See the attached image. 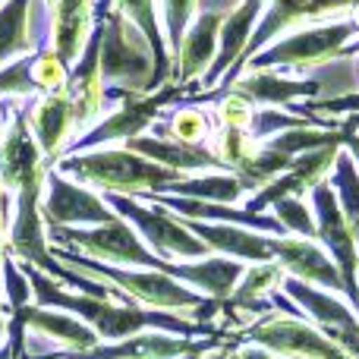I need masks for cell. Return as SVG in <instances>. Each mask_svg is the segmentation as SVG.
I'll return each mask as SVG.
<instances>
[{"label": "cell", "mask_w": 359, "mask_h": 359, "mask_svg": "<svg viewBox=\"0 0 359 359\" xmlns=\"http://www.w3.org/2000/svg\"><path fill=\"white\" fill-rule=\"evenodd\" d=\"M50 170L101 192V196H168L177 183H183L186 174H177L170 168L149 161V158L130 151L126 145H107V149L76 151L63 155Z\"/></svg>", "instance_id": "6da1fadb"}, {"label": "cell", "mask_w": 359, "mask_h": 359, "mask_svg": "<svg viewBox=\"0 0 359 359\" xmlns=\"http://www.w3.org/2000/svg\"><path fill=\"white\" fill-rule=\"evenodd\" d=\"M95 13L101 19V79L107 98L120 104L130 95L158 92V60L142 29L114 10L111 0H98Z\"/></svg>", "instance_id": "7a4b0ae2"}, {"label": "cell", "mask_w": 359, "mask_h": 359, "mask_svg": "<svg viewBox=\"0 0 359 359\" xmlns=\"http://www.w3.org/2000/svg\"><path fill=\"white\" fill-rule=\"evenodd\" d=\"M359 54V29L353 19H331V22H312L280 35L274 44L252 57L246 69H274L284 76H303L312 69H325L341 57ZM233 86V82H230Z\"/></svg>", "instance_id": "3957f363"}, {"label": "cell", "mask_w": 359, "mask_h": 359, "mask_svg": "<svg viewBox=\"0 0 359 359\" xmlns=\"http://www.w3.org/2000/svg\"><path fill=\"white\" fill-rule=\"evenodd\" d=\"M48 240L50 246L101 262V265L155 268V271L168 268V262L158 259L123 217H114L111 224H98V227H48Z\"/></svg>", "instance_id": "277c9868"}, {"label": "cell", "mask_w": 359, "mask_h": 359, "mask_svg": "<svg viewBox=\"0 0 359 359\" xmlns=\"http://www.w3.org/2000/svg\"><path fill=\"white\" fill-rule=\"evenodd\" d=\"M104 202L114 208V215L123 217L142 243L161 262H198L215 255L183 221L158 202H142L130 196H104Z\"/></svg>", "instance_id": "5b68a950"}, {"label": "cell", "mask_w": 359, "mask_h": 359, "mask_svg": "<svg viewBox=\"0 0 359 359\" xmlns=\"http://www.w3.org/2000/svg\"><path fill=\"white\" fill-rule=\"evenodd\" d=\"M186 95L189 92H186L183 86H177V82H168V86H161L158 92H149V95H130V98H123L117 107H111L88 133H82V136L69 145L67 155L107 149V145H126L136 136H145V133L161 120V114L168 111L174 101L186 98Z\"/></svg>", "instance_id": "8992f818"}, {"label": "cell", "mask_w": 359, "mask_h": 359, "mask_svg": "<svg viewBox=\"0 0 359 359\" xmlns=\"http://www.w3.org/2000/svg\"><path fill=\"white\" fill-rule=\"evenodd\" d=\"M233 344H255V347L268 350L274 359H350L306 318V312L287 316V312L271 309L252 318L236 334Z\"/></svg>", "instance_id": "52a82bcc"}, {"label": "cell", "mask_w": 359, "mask_h": 359, "mask_svg": "<svg viewBox=\"0 0 359 359\" xmlns=\"http://www.w3.org/2000/svg\"><path fill=\"white\" fill-rule=\"evenodd\" d=\"M359 0H265V13H262L259 25H255L252 38L246 44V54L240 57L233 69L221 79L217 92H227L230 82L243 73L249 60L259 50H265L268 44H274L280 35L299 29V25H312V22H331V19H350V10Z\"/></svg>", "instance_id": "ba28073f"}, {"label": "cell", "mask_w": 359, "mask_h": 359, "mask_svg": "<svg viewBox=\"0 0 359 359\" xmlns=\"http://www.w3.org/2000/svg\"><path fill=\"white\" fill-rule=\"evenodd\" d=\"M41 196H44V180L29 183L10 196V221H6V255L25 268L54 274L57 259L50 255L48 240V224L41 215Z\"/></svg>", "instance_id": "9c48e42d"}, {"label": "cell", "mask_w": 359, "mask_h": 359, "mask_svg": "<svg viewBox=\"0 0 359 359\" xmlns=\"http://www.w3.org/2000/svg\"><path fill=\"white\" fill-rule=\"evenodd\" d=\"M240 0H198V16L186 29L180 50L174 54V76L170 82L183 86L189 92L192 86L202 88L205 73L211 69L217 57V38H221V25Z\"/></svg>", "instance_id": "30bf717a"}, {"label": "cell", "mask_w": 359, "mask_h": 359, "mask_svg": "<svg viewBox=\"0 0 359 359\" xmlns=\"http://www.w3.org/2000/svg\"><path fill=\"white\" fill-rule=\"evenodd\" d=\"M306 198H309V208L316 215V243L331 255V262L341 271L347 303L356 306L359 303V249L353 243L347 221H344V211L337 205L334 189H331V183H322Z\"/></svg>", "instance_id": "8fae6325"}, {"label": "cell", "mask_w": 359, "mask_h": 359, "mask_svg": "<svg viewBox=\"0 0 359 359\" xmlns=\"http://www.w3.org/2000/svg\"><path fill=\"white\" fill-rule=\"evenodd\" d=\"M280 293H287L334 347H341L350 359H359V312L347 299L331 290H322V287H309L303 280H293V278H284Z\"/></svg>", "instance_id": "7c38bea8"}, {"label": "cell", "mask_w": 359, "mask_h": 359, "mask_svg": "<svg viewBox=\"0 0 359 359\" xmlns=\"http://www.w3.org/2000/svg\"><path fill=\"white\" fill-rule=\"evenodd\" d=\"M41 215L48 227H98V224H111L117 217L101 192L57 174V170H48L44 177Z\"/></svg>", "instance_id": "4fadbf2b"}, {"label": "cell", "mask_w": 359, "mask_h": 359, "mask_svg": "<svg viewBox=\"0 0 359 359\" xmlns=\"http://www.w3.org/2000/svg\"><path fill=\"white\" fill-rule=\"evenodd\" d=\"M98 16V13H95ZM69 107H73V120H76V139L82 133H88L101 117L107 114V104H114L107 98L104 79H101V19H95V32L88 38L86 50H82L79 63L69 69V79L63 86Z\"/></svg>", "instance_id": "5bb4252c"}, {"label": "cell", "mask_w": 359, "mask_h": 359, "mask_svg": "<svg viewBox=\"0 0 359 359\" xmlns=\"http://www.w3.org/2000/svg\"><path fill=\"white\" fill-rule=\"evenodd\" d=\"M341 149H344V145L334 142V145H322V149H312V151H306V155H299L280 177H274L271 183L262 186L259 192H252V196L246 198V205H243V208L255 211V215H265V211H271V205L280 202V198H303V196H309L316 186L328 183V177H331V170H334V161H337V155H341Z\"/></svg>", "instance_id": "9a60e30c"}, {"label": "cell", "mask_w": 359, "mask_h": 359, "mask_svg": "<svg viewBox=\"0 0 359 359\" xmlns=\"http://www.w3.org/2000/svg\"><path fill=\"white\" fill-rule=\"evenodd\" d=\"M48 161H44L41 145L35 142L29 123L22 117V107H13L6 130L0 136V186L6 196H16L22 186L38 183L48 177Z\"/></svg>", "instance_id": "2e32d148"}, {"label": "cell", "mask_w": 359, "mask_h": 359, "mask_svg": "<svg viewBox=\"0 0 359 359\" xmlns=\"http://www.w3.org/2000/svg\"><path fill=\"white\" fill-rule=\"evenodd\" d=\"M50 41V13L41 0L0 4V67L38 54Z\"/></svg>", "instance_id": "e0dca14e"}, {"label": "cell", "mask_w": 359, "mask_h": 359, "mask_svg": "<svg viewBox=\"0 0 359 359\" xmlns=\"http://www.w3.org/2000/svg\"><path fill=\"white\" fill-rule=\"evenodd\" d=\"M227 92L243 95L252 107H290V111L306 101H316L318 95H328L322 79H297L274 69H246L236 76Z\"/></svg>", "instance_id": "ac0fdd59"}, {"label": "cell", "mask_w": 359, "mask_h": 359, "mask_svg": "<svg viewBox=\"0 0 359 359\" xmlns=\"http://www.w3.org/2000/svg\"><path fill=\"white\" fill-rule=\"evenodd\" d=\"M22 117H25V123H29L35 142L41 145L48 168H54V164L69 151V145L76 142L73 107H69L63 88L29 101V104L22 107Z\"/></svg>", "instance_id": "d6986e66"}, {"label": "cell", "mask_w": 359, "mask_h": 359, "mask_svg": "<svg viewBox=\"0 0 359 359\" xmlns=\"http://www.w3.org/2000/svg\"><path fill=\"white\" fill-rule=\"evenodd\" d=\"M274 262L284 268L287 278L303 280L309 287H322V290H331L337 297L347 299V290H344V280L337 265L331 262V255L318 246L316 240H299V236H274Z\"/></svg>", "instance_id": "ffe728a7"}, {"label": "cell", "mask_w": 359, "mask_h": 359, "mask_svg": "<svg viewBox=\"0 0 359 359\" xmlns=\"http://www.w3.org/2000/svg\"><path fill=\"white\" fill-rule=\"evenodd\" d=\"M262 13H265V0H240V4L224 16L221 38H217V57L202 79V92H215L224 76L240 63V57L246 54V44H249V38H252L255 25H259Z\"/></svg>", "instance_id": "44dd1931"}, {"label": "cell", "mask_w": 359, "mask_h": 359, "mask_svg": "<svg viewBox=\"0 0 359 359\" xmlns=\"http://www.w3.org/2000/svg\"><path fill=\"white\" fill-rule=\"evenodd\" d=\"M183 221V217H180ZM205 246L215 255L224 259H236L243 265H262V262H274L271 233H259L249 227H236V224H205V221H183Z\"/></svg>", "instance_id": "7402d4cb"}, {"label": "cell", "mask_w": 359, "mask_h": 359, "mask_svg": "<svg viewBox=\"0 0 359 359\" xmlns=\"http://www.w3.org/2000/svg\"><path fill=\"white\" fill-rule=\"evenodd\" d=\"M243 271H246L243 262L224 259V255H208L198 262H168V268H164V274H170L174 280L202 293L205 299H215V303H227L230 293L240 284Z\"/></svg>", "instance_id": "603a6c76"}, {"label": "cell", "mask_w": 359, "mask_h": 359, "mask_svg": "<svg viewBox=\"0 0 359 359\" xmlns=\"http://www.w3.org/2000/svg\"><path fill=\"white\" fill-rule=\"evenodd\" d=\"M95 4L98 0H57L50 10V41L48 48L67 63L69 69L79 63L88 38L95 32Z\"/></svg>", "instance_id": "cb8c5ba5"}, {"label": "cell", "mask_w": 359, "mask_h": 359, "mask_svg": "<svg viewBox=\"0 0 359 359\" xmlns=\"http://www.w3.org/2000/svg\"><path fill=\"white\" fill-rule=\"evenodd\" d=\"M126 149L136 155L149 158V161L170 168L177 174L186 177H198V174H221L224 164L215 158V151L208 145H189V142H177V139H161V136H136L133 142H126ZM230 174V170H227Z\"/></svg>", "instance_id": "d4e9b609"}, {"label": "cell", "mask_w": 359, "mask_h": 359, "mask_svg": "<svg viewBox=\"0 0 359 359\" xmlns=\"http://www.w3.org/2000/svg\"><path fill=\"white\" fill-rule=\"evenodd\" d=\"M111 6L142 29V35L149 38L158 60V79H155L158 88L168 86L170 76H174V63H170V50H168V41H164L161 19H158V0H111Z\"/></svg>", "instance_id": "484cf974"}, {"label": "cell", "mask_w": 359, "mask_h": 359, "mask_svg": "<svg viewBox=\"0 0 359 359\" xmlns=\"http://www.w3.org/2000/svg\"><path fill=\"white\" fill-rule=\"evenodd\" d=\"M149 133L151 136H161V139L189 142V145H208L211 133H215V120L198 104H180L170 114H164V120H158Z\"/></svg>", "instance_id": "4316f807"}, {"label": "cell", "mask_w": 359, "mask_h": 359, "mask_svg": "<svg viewBox=\"0 0 359 359\" xmlns=\"http://www.w3.org/2000/svg\"><path fill=\"white\" fill-rule=\"evenodd\" d=\"M328 183H331V189H334L337 205H341V211H344V221H347L350 233H353V243L359 249V170H356L347 149H341V155H337Z\"/></svg>", "instance_id": "83f0119b"}, {"label": "cell", "mask_w": 359, "mask_h": 359, "mask_svg": "<svg viewBox=\"0 0 359 359\" xmlns=\"http://www.w3.org/2000/svg\"><path fill=\"white\" fill-rule=\"evenodd\" d=\"M196 16H198V0H158V19H161L164 41H168L170 50V63H174L180 41H183L186 29L192 25Z\"/></svg>", "instance_id": "f1b7e54d"}, {"label": "cell", "mask_w": 359, "mask_h": 359, "mask_svg": "<svg viewBox=\"0 0 359 359\" xmlns=\"http://www.w3.org/2000/svg\"><path fill=\"white\" fill-rule=\"evenodd\" d=\"M32 63H35V54L19 57V60L0 67V98L25 101V104L41 98V88L35 86V76H32Z\"/></svg>", "instance_id": "f546056e"}, {"label": "cell", "mask_w": 359, "mask_h": 359, "mask_svg": "<svg viewBox=\"0 0 359 359\" xmlns=\"http://www.w3.org/2000/svg\"><path fill=\"white\" fill-rule=\"evenodd\" d=\"M255 145H259V142H255L249 133H243V130H217V126H215L208 149L215 151V158L224 164V170H230V174H233V170L255 151Z\"/></svg>", "instance_id": "4dcf8cb0"}, {"label": "cell", "mask_w": 359, "mask_h": 359, "mask_svg": "<svg viewBox=\"0 0 359 359\" xmlns=\"http://www.w3.org/2000/svg\"><path fill=\"white\" fill-rule=\"evenodd\" d=\"M271 215L284 227L287 236H299V240H316V215H312L306 198H280L271 205Z\"/></svg>", "instance_id": "1f68e13d"}, {"label": "cell", "mask_w": 359, "mask_h": 359, "mask_svg": "<svg viewBox=\"0 0 359 359\" xmlns=\"http://www.w3.org/2000/svg\"><path fill=\"white\" fill-rule=\"evenodd\" d=\"M0 293H4V306L10 309V316L25 309V306H32L29 274L22 271V265H19L13 255H6L4 265H0Z\"/></svg>", "instance_id": "d6a6232c"}, {"label": "cell", "mask_w": 359, "mask_h": 359, "mask_svg": "<svg viewBox=\"0 0 359 359\" xmlns=\"http://www.w3.org/2000/svg\"><path fill=\"white\" fill-rule=\"evenodd\" d=\"M252 117H255V107L236 92H224L221 98H217L215 111H211V120H215L217 130H243V133H249Z\"/></svg>", "instance_id": "836d02e7"}, {"label": "cell", "mask_w": 359, "mask_h": 359, "mask_svg": "<svg viewBox=\"0 0 359 359\" xmlns=\"http://www.w3.org/2000/svg\"><path fill=\"white\" fill-rule=\"evenodd\" d=\"M32 76H35V86L41 88V95L60 92L69 79V67L54 54L50 48H41L35 54V63H32Z\"/></svg>", "instance_id": "e575fe53"}, {"label": "cell", "mask_w": 359, "mask_h": 359, "mask_svg": "<svg viewBox=\"0 0 359 359\" xmlns=\"http://www.w3.org/2000/svg\"><path fill=\"white\" fill-rule=\"evenodd\" d=\"M22 347H25V328L16 316H10V337L0 347V359H22Z\"/></svg>", "instance_id": "d590c367"}, {"label": "cell", "mask_w": 359, "mask_h": 359, "mask_svg": "<svg viewBox=\"0 0 359 359\" xmlns=\"http://www.w3.org/2000/svg\"><path fill=\"white\" fill-rule=\"evenodd\" d=\"M227 359H274L268 350L255 347V344H233L227 350Z\"/></svg>", "instance_id": "8d00e7d4"}, {"label": "cell", "mask_w": 359, "mask_h": 359, "mask_svg": "<svg viewBox=\"0 0 359 359\" xmlns=\"http://www.w3.org/2000/svg\"><path fill=\"white\" fill-rule=\"evenodd\" d=\"M6 221H10V196L4 192V198H0V265L6 259Z\"/></svg>", "instance_id": "74e56055"}, {"label": "cell", "mask_w": 359, "mask_h": 359, "mask_svg": "<svg viewBox=\"0 0 359 359\" xmlns=\"http://www.w3.org/2000/svg\"><path fill=\"white\" fill-rule=\"evenodd\" d=\"M6 337H10V309L4 306V293H0V347L6 344Z\"/></svg>", "instance_id": "f35d334b"}, {"label": "cell", "mask_w": 359, "mask_h": 359, "mask_svg": "<svg viewBox=\"0 0 359 359\" xmlns=\"http://www.w3.org/2000/svg\"><path fill=\"white\" fill-rule=\"evenodd\" d=\"M344 149L350 151V158H353V164H356V170H359V130L350 133V139H347V145H344Z\"/></svg>", "instance_id": "ab89813d"}, {"label": "cell", "mask_w": 359, "mask_h": 359, "mask_svg": "<svg viewBox=\"0 0 359 359\" xmlns=\"http://www.w3.org/2000/svg\"><path fill=\"white\" fill-rule=\"evenodd\" d=\"M233 347V341H224V344H217L215 350H208V353H205L202 359H227V350Z\"/></svg>", "instance_id": "60d3db41"}, {"label": "cell", "mask_w": 359, "mask_h": 359, "mask_svg": "<svg viewBox=\"0 0 359 359\" xmlns=\"http://www.w3.org/2000/svg\"><path fill=\"white\" fill-rule=\"evenodd\" d=\"M4 130H6V111H4V104H0V136H4Z\"/></svg>", "instance_id": "b9f144b4"}, {"label": "cell", "mask_w": 359, "mask_h": 359, "mask_svg": "<svg viewBox=\"0 0 359 359\" xmlns=\"http://www.w3.org/2000/svg\"><path fill=\"white\" fill-rule=\"evenodd\" d=\"M350 19H353V25H356V29H359V4L353 6V10H350Z\"/></svg>", "instance_id": "7bdbcfd3"}, {"label": "cell", "mask_w": 359, "mask_h": 359, "mask_svg": "<svg viewBox=\"0 0 359 359\" xmlns=\"http://www.w3.org/2000/svg\"><path fill=\"white\" fill-rule=\"evenodd\" d=\"M41 4H44V10L50 13V10H54V6H57V0H41Z\"/></svg>", "instance_id": "ee69618b"}, {"label": "cell", "mask_w": 359, "mask_h": 359, "mask_svg": "<svg viewBox=\"0 0 359 359\" xmlns=\"http://www.w3.org/2000/svg\"><path fill=\"white\" fill-rule=\"evenodd\" d=\"M0 198H4V186H0Z\"/></svg>", "instance_id": "f6af8a7d"}, {"label": "cell", "mask_w": 359, "mask_h": 359, "mask_svg": "<svg viewBox=\"0 0 359 359\" xmlns=\"http://www.w3.org/2000/svg\"><path fill=\"white\" fill-rule=\"evenodd\" d=\"M356 73H359V60H356Z\"/></svg>", "instance_id": "bcb514c9"}, {"label": "cell", "mask_w": 359, "mask_h": 359, "mask_svg": "<svg viewBox=\"0 0 359 359\" xmlns=\"http://www.w3.org/2000/svg\"><path fill=\"white\" fill-rule=\"evenodd\" d=\"M0 4H6V0H0Z\"/></svg>", "instance_id": "7dc6e473"}]
</instances>
